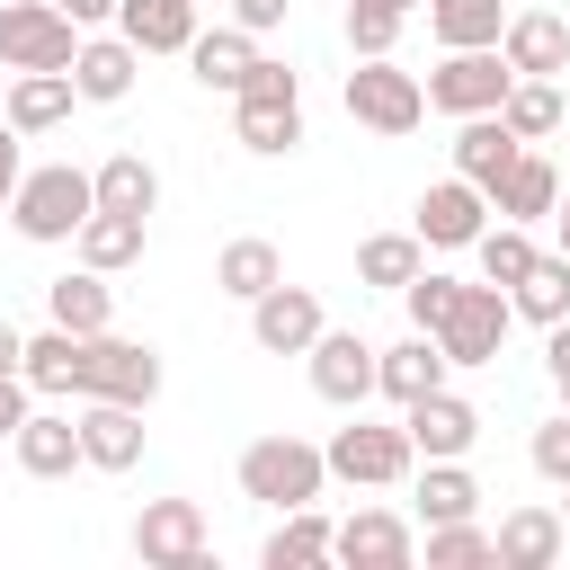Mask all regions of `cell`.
<instances>
[{"mask_svg":"<svg viewBox=\"0 0 570 570\" xmlns=\"http://www.w3.org/2000/svg\"><path fill=\"white\" fill-rule=\"evenodd\" d=\"M98 214V178L89 169H71V160H45V169H27L18 178V196H9V223H18V240H80V223Z\"/></svg>","mask_w":570,"mask_h":570,"instance_id":"obj_1","label":"cell"},{"mask_svg":"<svg viewBox=\"0 0 570 570\" xmlns=\"http://www.w3.org/2000/svg\"><path fill=\"white\" fill-rule=\"evenodd\" d=\"M321 481H330V454L303 445V436H258V445H240V499H258V508H312Z\"/></svg>","mask_w":570,"mask_h":570,"instance_id":"obj_2","label":"cell"},{"mask_svg":"<svg viewBox=\"0 0 570 570\" xmlns=\"http://www.w3.org/2000/svg\"><path fill=\"white\" fill-rule=\"evenodd\" d=\"M71 401H134V410H151L160 401V347L151 338H116V330L80 338V392Z\"/></svg>","mask_w":570,"mask_h":570,"instance_id":"obj_3","label":"cell"},{"mask_svg":"<svg viewBox=\"0 0 570 570\" xmlns=\"http://www.w3.org/2000/svg\"><path fill=\"white\" fill-rule=\"evenodd\" d=\"M80 18L62 0H0V71H71Z\"/></svg>","mask_w":570,"mask_h":570,"instance_id":"obj_4","label":"cell"},{"mask_svg":"<svg viewBox=\"0 0 570 570\" xmlns=\"http://www.w3.org/2000/svg\"><path fill=\"white\" fill-rule=\"evenodd\" d=\"M338 98H347V116H356L365 134H419V116H428V80H419V71H401L392 53L356 62Z\"/></svg>","mask_w":570,"mask_h":570,"instance_id":"obj_5","label":"cell"},{"mask_svg":"<svg viewBox=\"0 0 570 570\" xmlns=\"http://www.w3.org/2000/svg\"><path fill=\"white\" fill-rule=\"evenodd\" d=\"M321 454H330V481H356V490H392V481H410V472H419L410 428H374L365 410H356Z\"/></svg>","mask_w":570,"mask_h":570,"instance_id":"obj_6","label":"cell"},{"mask_svg":"<svg viewBox=\"0 0 570 570\" xmlns=\"http://www.w3.org/2000/svg\"><path fill=\"white\" fill-rule=\"evenodd\" d=\"M508 89H517V71H508L499 45H454V53L428 71V107H436V116H490Z\"/></svg>","mask_w":570,"mask_h":570,"instance_id":"obj_7","label":"cell"},{"mask_svg":"<svg viewBox=\"0 0 570 570\" xmlns=\"http://www.w3.org/2000/svg\"><path fill=\"white\" fill-rule=\"evenodd\" d=\"M303 365H312V392H321L330 410H365V401L383 392V347H365L356 330H321V338L303 347Z\"/></svg>","mask_w":570,"mask_h":570,"instance_id":"obj_8","label":"cell"},{"mask_svg":"<svg viewBox=\"0 0 570 570\" xmlns=\"http://www.w3.org/2000/svg\"><path fill=\"white\" fill-rule=\"evenodd\" d=\"M508 321H517V303H508V285H463V303L445 312V330H436V347H445V365H499V347H508Z\"/></svg>","mask_w":570,"mask_h":570,"instance_id":"obj_9","label":"cell"},{"mask_svg":"<svg viewBox=\"0 0 570 570\" xmlns=\"http://www.w3.org/2000/svg\"><path fill=\"white\" fill-rule=\"evenodd\" d=\"M134 561L142 570H205V508L196 499H151L134 517Z\"/></svg>","mask_w":570,"mask_h":570,"instance_id":"obj_10","label":"cell"},{"mask_svg":"<svg viewBox=\"0 0 570 570\" xmlns=\"http://www.w3.org/2000/svg\"><path fill=\"white\" fill-rule=\"evenodd\" d=\"M410 232H419L428 249H472V240L490 232V196L454 169V178H436V187L419 196V223H410Z\"/></svg>","mask_w":570,"mask_h":570,"instance_id":"obj_11","label":"cell"},{"mask_svg":"<svg viewBox=\"0 0 570 570\" xmlns=\"http://www.w3.org/2000/svg\"><path fill=\"white\" fill-rule=\"evenodd\" d=\"M401 428H410V445H419V463H445V454H472L481 445V410L463 401V392H419L410 410H401Z\"/></svg>","mask_w":570,"mask_h":570,"instance_id":"obj_12","label":"cell"},{"mask_svg":"<svg viewBox=\"0 0 570 570\" xmlns=\"http://www.w3.org/2000/svg\"><path fill=\"white\" fill-rule=\"evenodd\" d=\"M321 330H330V321H321V294H312V285H267V294L249 303V338H258L267 356H303Z\"/></svg>","mask_w":570,"mask_h":570,"instance_id":"obj_13","label":"cell"},{"mask_svg":"<svg viewBox=\"0 0 570 570\" xmlns=\"http://www.w3.org/2000/svg\"><path fill=\"white\" fill-rule=\"evenodd\" d=\"M330 561H347V570H410V561H419V525L392 517V508H356V517L338 525V552H330Z\"/></svg>","mask_w":570,"mask_h":570,"instance_id":"obj_14","label":"cell"},{"mask_svg":"<svg viewBox=\"0 0 570 570\" xmlns=\"http://www.w3.org/2000/svg\"><path fill=\"white\" fill-rule=\"evenodd\" d=\"M499 53H508L517 80H561V71H570V18H552V9H517L508 36H499Z\"/></svg>","mask_w":570,"mask_h":570,"instance_id":"obj_15","label":"cell"},{"mask_svg":"<svg viewBox=\"0 0 570 570\" xmlns=\"http://www.w3.org/2000/svg\"><path fill=\"white\" fill-rule=\"evenodd\" d=\"M232 134L249 142V151H294L303 142V89H240L232 98Z\"/></svg>","mask_w":570,"mask_h":570,"instance_id":"obj_16","label":"cell"},{"mask_svg":"<svg viewBox=\"0 0 570 570\" xmlns=\"http://www.w3.org/2000/svg\"><path fill=\"white\" fill-rule=\"evenodd\" d=\"M9 445H18V472L27 481H62L71 463H89L80 454V410H27V428Z\"/></svg>","mask_w":570,"mask_h":570,"instance_id":"obj_17","label":"cell"},{"mask_svg":"<svg viewBox=\"0 0 570 570\" xmlns=\"http://www.w3.org/2000/svg\"><path fill=\"white\" fill-rule=\"evenodd\" d=\"M517 151H525V142L508 134V116H499V107H490V116H454V169H463L481 196L517 169Z\"/></svg>","mask_w":570,"mask_h":570,"instance_id":"obj_18","label":"cell"},{"mask_svg":"<svg viewBox=\"0 0 570 570\" xmlns=\"http://www.w3.org/2000/svg\"><path fill=\"white\" fill-rule=\"evenodd\" d=\"M80 454L98 472H134L142 463V410L134 401H80Z\"/></svg>","mask_w":570,"mask_h":570,"instance_id":"obj_19","label":"cell"},{"mask_svg":"<svg viewBox=\"0 0 570 570\" xmlns=\"http://www.w3.org/2000/svg\"><path fill=\"white\" fill-rule=\"evenodd\" d=\"M490 534H499V570H552V561L570 552V525H561V508H508Z\"/></svg>","mask_w":570,"mask_h":570,"instance_id":"obj_20","label":"cell"},{"mask_svg":"<svg viewBox=\"0 0 570 570\" xmlns=\"http://www.w3.org/2000/svg\"><path fill=\"white\" fill-rule=\"evenodd\" d=\"M134 71H142V45L134 36H80V53H71V80H80L89 107H116L134 89Z\"/></svg>","mask_w":570,"mask_h":570,"instance_id":"obj_21","label":"cell"},{"mask_svg":"<svg viewBox=\"0 0 570 570\" xmlns=\"http://www.w3.org/2000/svg\"><path fill=\"white\" fill-rule=\"evenodd\" d=\"M71 107H80V80H71V71H18L9 98H0V116H9L18 134H53Z\"/></svg>","mask_w":570,"mask_h":570,"instance_id":"obj_22","label":"cell"},{"mask_svg":"<svg viewBox=\"0 0 570 570\" xmlns=\"http://www.w3.org/2000/svg\"><path fill=\"white\" fill-rule=\"evenodd\" d=\"M552 205H561V169L525 142V151H517V169L490 187V214H508V223H552Z\"/></svg>","mask_w":570,"mask_h":570,"instance_id":"obj_23","label":"cell"},{"mask_svg":"<svg viewBox=\"0 0 570 570\" xmlns=\"http://www.w3.org/2000/svg\"><path fill=\"white\" fill-rule=\"evenodd\" d=\"M116 36L142 53H187L196 45V0H116Z\"/></svg>","mask_w":570,"mask_h":570,"instance_id":"obj_24","label":"cell"},{"mask_svg":"<svg viewBox=\"0 0 570 570\" xmlns=\"http://www.w3.org/2000/svg\"><path fill=\"white\" fill-rule=\"evenodd\" d=\"M249 62H258V36L249 27H196V45H187V71L205 89H223V98L249 80Z\"/></svg>","mask_w":570,"mask_h":570,"instance_id":"obj_25","label":"cell"},{"mask_svg":"<svg viewBox=\"0 0 570 570\" xmlns=\"http://www.w3.org/2000/svg\"><path fill=\"white\" fill-rule=\"evenodd\" d=\"M330 552H338V525L321 517V499H312V508H285V525L258 543L267 570H312V561H330Z\"/></svg>","mask_w":570,"mask_h":570,"instance_id":"obj_26","label":"cell"},{"mask_svg":"<svg viewBox=\"0 0 570 570\" xmlns=\"http://www.w3.org/2000/svg\"><path fill=\"white\" fill-rule=\"evenodd\" d=\"M142 232H151V214H107V205H98V214L80 223V240H71V249H80V267L116 276V267H134V258H142Z\"/></svg>","mask_w":570,"mask_h":570,"instance_id":"obj_27","label":"cell"},{"mask_svg":"<svg viewBox=\"0 0 570 570\" xmlns=\"http://www.w3.org/2000/svg\"><path fill=\"white\" fill-rule=\"evenodd\" d=\"M214 285H223L232 303H258L267 285H285V258H276V240H258V232L223 240V258H214Z\"/></svg>","mask_w":570,"mask_h":570,"instance_id":"obj_28","label":"cell"},{"mask_svg":"<svg viewBox=\"0 0 570 570\" xmlns=\"http://www.w3.org/2000/svg\"><path fill=\"white\" fill-rule=\"evenodd\" d=\"M45 312H53L62 330H80V338H98V330L116 321V285H107L98 267H80V276H62V285H45Z\"/></svg>","mask_w":570,"mask_h":570,"instance_id":"obj_29","label":"cell"},{"mask_svg":"<svg viewBox=\"0 0 570 570\" xmlns=\"http://www.w3.org/2000/svg\"><path fill=\"white\" fill-rule=\"evenodd\" d=\"M445 374H454V365H445V347H436V338H428V330H410V338H401V347H383V392H392V401H401V410H410V401H419V392H436V383H445Z\"/></svg>","mask_w":570,"mask_h":570,"instance_id":"obj_30","label":"cell"},{"mask_svg":"<svg viewBox=\"0 0 570 570\" xmlns=\"http://www.w3.org/2000/svg\"><path fill=\"white\" fill-rule=\"evenodd\" d=\"M419 552H428V570H499V534H490L481 517H445V525H428Z\"/></svg>","mask_w":570,"mask_h":570,"instance_id":"obj_31","label":"cell"},{"mask_svg":"<svg viewBox=\"0 0 570 570\" xmlns=\"http://www.w3.org/2000/svg\"><path fill=\"white\" fill-rule=\"evenodd\" d=\"M89 178H98V205H107V214H151V205H160V169H151L142 151H107Z\"/></svg>","mask_w":570,"mask_h":570,"instance_id":"obj_32","label":"cell"},{"mask_svg":"<svg viewBox=\"0 0 570 570\" xmlns=\"http://www.w3.org/2000/svg\"><path fill=\"white\" fill-rule=\"evenodd\" d=\"M419 267H428V240H419V232H374V240H356V285L401 294Z\"/></svg>","mask_w":570,"mask_h":570,"instance_id":"obj_33","label":"cell"},{"mask_svg":"<svg viewBox=\"0 0 570 570\" xmlns=\"http://www.w3.org/2000/svg\"><path fill=\"white\" fill-rule=\"evenodd\" d=\"M18 374H27L45 401H71V392H80V330L53 321L45 338H27V365H18Z\"/></svg>","mask_w":570,"mask_h":570,"instance_id":"obj_34","label":"cell"},{"mask_svg":"<svg viewBox=\"0 0 570 570\" xmlns=\"http://www.w3.org/2000/svg\"><path fill=\"white\" fill-rule=\"evenodd\" d=\"M508 303H517V312H525L534 330L570 321V258H561V249H543V258H534V267H525V276L508 285Z\"/></svg>","mask_w":570,"mask_h":570,"instance_id":"obj_35","label":"cell"},{"mask_svg":"<svg viewBox=\"0 0 570 570\" xmlns=\"http://www.w3.org/2000/svg\"><path fill=\"white\" fill-rule=\"evenodd\" d=\"M445 517H481V481L463 472V454L419 472V525H445Z\"/></svg>","mask_w":570,"mask_h":570,"instance_id":"obj_36","label":"cell"},{"mask_svg":"<svg viewBox=\"0 0 570 570\" xmlns=\"http://www.w3.org/2000/svg\"><path fill=\"white\" fill-rule=\"evenodd\" d=\"M428 36L454 53V45H499L508 36V9L499 0H428Z\"/></svg>","mask_w":570,"mask_h":570,"instance_id":"obj_37","label":"cell"},{"mask_svg":"<svg viewBox=\"0 0 570 570\" xmlns=\"http://www.w3.org/2000/svg\"><path fill=\"white\" fill-rule=\"evenodd\" d=\"M499 116H508L517 142H552V134H561V80H517V89L499 98Z\"/></svg>","mask_w":570,"mask_h":570,"instance_id":"obj_38","label":"cell"},{"mask_svg":"<svg viewBox=\"0 0 570 570\" xmlns=\"http://www.w3.org/2000/svg\"><path fill=\"white\" fill-rule=\"evenodd\" d=\"M472 249H481V276H490V285H517V276L543 258V249H534V223H508V214H499V232H481Z\"/></svg>","mask_w":570,"mask_h":570,"instance_id":"obj_39","label":"cell"},{"mask_svg":"<svg viewBox=\"0 0 570 570\" xmlns=\"http://www.w3.org/2000/svg\"><path fill=\"white\" fill-rule=\"evenodd\" d=\"M401 303H410V330H428V338H436V330H445V312L463 303V276H436V267H419V276L401 285Z\"/></svg>","mask_w":570,"mask_h":570,"instance_id":"obj_40","label":"cell"},{"mask_svg":"<svg viewBox=\"0 0 570 570\" xmlns=\"http://www.w3.org/2000/svg\"><path fill=\"white\" fill-rule=\"evenodd\" d=\"M401 27H410L401 9H383V0H347V53H356V62L392 53V45H401Z\"/></svg>","mask_w":570,"mask_h":570,"instance_id":"obj_41","label":"cell"},{"mask_svg":"<svg viewBox=\"0 0 570 570\" xmlns=\"http://www.w3.org/2000/svg\"><path fill=\"white\" fill-rule=\"evenodd\" d=\"M525 454H534V472H543L552 490H570V410H561V419H543Z\"/></svg>","mask_w":570,"mask_h":570,"instance_id":"obj_42","label":"cell"},{"mask_svg":"<svg viewBox=\"0 0 570 570\" xmlns=\"http://www.w3.org/2000/svg\"><path fill=\"white\" fill-rule=\"evenodd\" d=\"M27 410H36V383H27V374H0V436H18Z\"/></svg>","mask_w":570,"mask_h":570,"instance_id":"obj_43","label":"cell"},{"mask_svg":"<svg viewBox=\"0 0 570 570\" xmlns=\"http://www.w3.org/2000/svg\"><path fill=\"white\" fill-rule=\"evenodd\" d=\"M18 142H27V134H18L9 116H0V214H9V196H18V178H27V151H18Z\"/></svg>","mask_w":570,"mask_h":570,"instance_id":"obj_44","label":"cell"},{"mask_svg":"<svg viewBox=\"0 0 570 570\" xmlns=\"http://www.w3.org/2000/svg\"><path fill=\"white\" fill-rule=\"evenodd\" d=\"M285 9H294V0H232V27H249V36H276V27H285Z\"/></svg>","mask_w":570,"mask_h":570,"instance_id":"obj_45","label":"cell"},{"mask_svg":"<svg viewBox=\"0 0 570 570\" xmlns=\"http://www.w3.org/2000/svg\"><path fill=\"white\" fill-rule=\"evenodd\" d=\"M543 365H552V383L570 374V321H552V330H543Z\"/></svg>","mask_w":570,"mask_h":570,"instance_id":"obj_46","label":"cell"},{"mask_svg":"<svg viewBox=\"0 0 570 570\" xmlns=\"http://www.w3.org/2000/svg\"><path fill=\"white\" fill-rule=\"evenodd\" d=\"M18 365H27V338H18L9 321H0V374H18Z\"/></svg>","mask_w":570,"mask_h":570,"instance_id":"obj_47","label":"cell"},{"mask_svg":"<svg viewBox=\"0 0 570 570\" xmlns=\"http://www.w3.org/2000/svg\"><path fill=\"white\" fill-rule=\"evenodd\" d=\"M62 9H71L80 27H107V18H116V0H62Z\"/></svg>","mask_w":570,"mask_h":570,"instance_id":"obj_48","label":"cell"},{"mask_svg":"<svg viewBox=\"0 0 570 570\" xmlns=\"http://www.w3.org/2000/svg\"><path fill=\"white\" fill-rule=\"evenodd\" d=\"M552 240H561V258H570V187H561V205H552Z\"/></svg>","mask_w":570,"mask_h":570,"instance_id":"obj_49","label":"cell"},{"mask_svg":"<svg viewBox=\"0 0 570 570\" xmlns=\"http://www.w3.org/2000/svg\"><path fill=\"white\" fill-rule=\"evenodd\" d=\"M383 9H401V18H410V9H428V0H383Z\"/></svg>","mask_w":570,"mask_h":570,"instance_id":"obj_50","label":"cell"},{"mask_svg":"<svg viewBox=\"0 0 570 570\" xmlns=\"http://www.w3.org/2000/svg\"><path fill=\"white\" fill-rule=\"evenodd\" d=\"M561 410H570V374H561Z\"/></svg>","mask_w":570,"mask_h":570,"instance_id":"obj_51","label":"cell"},{"mask_svg":"<svg viewBox=\"0 0 570 570\" xmlns=\"http://www.w3.org/2000/svg\"><path fill=\"white\" fill-rule=\"evenodd\" d=\"M561 525H570V490H561Z\"/></svg>","mask_w":570,"mask_h":570,"instance_id":"obj_52","label":"cell"}]
</instances>
